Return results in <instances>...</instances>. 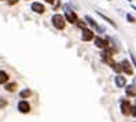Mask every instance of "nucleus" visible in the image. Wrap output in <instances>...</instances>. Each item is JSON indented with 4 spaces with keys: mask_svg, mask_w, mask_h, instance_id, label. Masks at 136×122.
<instances>
[{
    "mask_svg": "<svg viewBox=\"0 0 136 122\" xmlns=\"http://www.w3.org/2000/svg\"><path fill=\"white\" fill-rule=\"evenodd\" d=\"M85 21H87V23L89 25V26H92V28L96 30V33H105V32H106L105 28H103V26H100V25L95 21L91 15H85Z\"/></svg>",
    "mask_w": 136,
    "mask_h": 122,
    "instance_id": "3",
    "label": "nucleus"
},
{
    "mask_svg": "<svg viewBox=\"0 0 136 122\" xmlns=\"http://www.w3.org/2000/svg\"><path fill=\"white\" fill-rule=\"evenodd\" d=\"M44 1H45V3H48V4H52V6H54L56 0H44Z\"/></svg>",
    "mask_w": 136,
    "mask_h": 122,
    "instance_id": "23",
    "label": "nucleus"
},
{
    "mask_svg": "<svg viewBox=\"0 0 136 122\" xmlns=\"http://www.w3.org/2000/svg\"><path fill=\"white\" fill-rule=\"evenodd\" d=\"M63 17H65L66 22H69V23H72V25H76L77 21H78V17H77L76 11L70 10L67 6H65V14H63Z\"/></svg>",
    "mask_w": 136,
    "mask_h": 122,
    "instance_id": "2",
    "label": "nucleus"
},
{
    "mask_svg": "<svg viewBox=\"0 0 136 122\" xmlns=\"http://www.w3.org/2000/svg\"><path fill=\"white\" fill-rule=\"evenodd\" d=\"M51 22H52V26L58 30H63L66 28V19L61 14H54L52 18H51Z\"/></svg>",
    "mask_w": 136,
    "mask_h": 122,
    "instance_id": "1",
    "label": "nucleus"
},
{
    "mask_svg": "<svg viewBox=\"0 0 136 122\" xmlns=\"http://www.w3.org/2000/svg\"><path fill=\"white\" fill-rule=\"evenodd\" d=\"M126 21H128L129 23H136V18L133 17L132 14H129L128 12V14H126Z\"/></svg>",
    "mask_w": 136,
    "mask_h": 122,
    "instance_id": "18",
    "label": "nucleus"
},
{
    "mask_svg": "<svg viewBox=\"0 0 136 122\" xmlns=\"http://www.w3.org/2000/svg\"><path fill=\"white\" fill-rule=\"evenodd\" d=\"M24 1H29V0H24Z\"/></svg>",
    "mask_w": 136,
    "mask_h": 122,
    "instance_id": "26",
    "label": "nucleus"
},
{
    "mask_svg": "<svg viewBox=\"0 0 136 122\" xmlns=\"http://www.w3.org/2000/svg\"><path fill=\"white\" fill-rule=\"evenodd\" d=\"M8 80H10L8 73H6V71H3V70H0V84H7Z\"/></svg>",
    "mask_w": 136,
    "mask_h": 122,
    "instance_id": "13",
    "label": "nucleus"
},
{
    "mask_svg": "<svg viewBox=\"0 0 136 122\" xmlns=\"http://www.w3.org/2000/svg\"><path fill=\"white\" fill-rule=\"evenodd\" d=\"M121 67H122V71L125 74H128V76H132L133 74V69H132V65H131V62H129L128 59H124L121 62Z\"/></svg>",
    "mask_w": 136,
    "mask_h": 122,
    "instance_id": "8",
    "label": "nucleus"
},
{
    "mask_svg": "<svg viewBox=\"0 0 136 122\" xmlns=\"http://www.w3.org/2000/svg\"><path fill=\"white\" fill-rule=\"evenodd\" d=\"M17 87H18V85L15 84V82H10V84H6L4 89H6L7 92H11V93H12V92L17 91Z\"/></svg>",
    "mask_w": 136,
    "mask_h": 122,
    "instance_id": "14",
    "label": "nucleus"
},
{
    "mask_svg": "<svg viewBox=\"0 0 136 122\" xmlns=\"http://www.w3.org/2000/svg\"><path fill=\"white\" fill-rule=\"evenodd\" d=\"M132 8H133V10H136V6H132Z\"/></svg>",
    "mask_w": 136,
    "mask_h": 122,
    "instance_id": "24",
    "label": "nucleus"
},
{
    "mask_svg": "<svg viewBox=\"0 0 136 122\" xmlns=\"http://www.w3.org/2000/svg\"><path fill=\"white\" fill-rule=\"evenodd\" d=\"M96 14H98V15H99V17H100V18H102V19H105V21H106V22H109V23L111 25V26H113V28H114V29H117V25H115V22H114V21H113L111 18H109V17H107V15H105V14H102L100 11H96Z\"/></svg>",
    "mask_w": 136,
    "mask_h": 122,
    "instance_id": "12",
    "label": "nucleus"
},
{
    "mask_svg": "<svg viewBox=\"0 0 136 122\" xmlns=\"http://www.w3.org/2000/svg\"><path fill=\"white\" fill-rule=\"evenodd\" d=\"M129 55H131V59H132V62H133V66L136 67V58H135V55H133L132 51H129Z\"/></svg>",
    "mask_w": 136,
    "mask_h": 122,
    "instance_id": "20",
    "label": "nucleus"
},
{
    "mask_svg": "<svg viewBox=\"0 0 136 122\" xmlns=\"http://www.w3.org/2000/svg\"><path fill=\"white\" fill-rule=\"evenodd\" d=\"M114 82L117 85V88H124L126 85V78L124 76H121V74H117L114 77Z\"/></svg>",
    "mask_w": 136,
    "mask_h": 122,
    "instance_id": "10",
    "label": "nucleus"
},
{
    "mask_svg": "<svg viewBox=\"0 0 136 122\" xmlns=\"http://www.w3.org/2000/svg\"><path fill=\"white\" fill-rule=\"evenodd\" d=\"M32 93H33V92H32L29 88H26V89H24V91L19 93V98H21V99H28V98H30V96H32Z\"/></svg>",
    "mask_w": 136,
    "mask_h": 122,
    "instance_id": "15",
    "label": "nucleus"
},
{
    "mask_svg": "<svg viewBox=\"0 0 136 122\" xmlns=\"http://www.w3.org/2000/svg\"><path fill=\"white\" fill-rule=\"evenodd\" d=\"M120 107H121L122 115H125V117L131 115V108H132V106H131V103H129L128 99H122L121 103H120Z\"/></svg>",
    "mask_w": 136,
    "mask_h": 122,
    "instance_id": "6",
    "label": "nucleus"
},
{
    "mask_svg": "<svg viewBox=\"0 0 136 122\" xmlns=\"http://www.w3.org/2000/svg\"><path fill=\"white\" fill-rule=\"evenodd\" d=\"M94 43H95V47L96 48H100V49H105L109 47V44H110V40L109 38H103V37H95L94 38Z\"/></svg>",
    "mask_w": 136,
    "mask_h": 122,
    "instance_id": "5",
    "label": "nucleus"
},
{
    "mask_svg": "<svg viewBox=\"0 0 136 122\" xmlns=\"http://www.w3.org/2000/svg\"><path fill=\"white\" fill-rule=\"evenodd\" d=\"M30 10L38 15H43L45 12V6L43 3H40V1H33L30 6Z\"/></svg>",
    "mask_w": 136,
    "mask_h": 122,
    "instance_id": "7",
    "label": "nucleus"
},
{
    "mask_svg": "<svg viewBox=\"0 0 136 122\" xmlns=\"http://www.w3.org/2000/svg\"><path fill=\"white\" fill-rule=\"evenodd\" d=\"M76 25H77L80 29H84V28H87V26H88V23H87V21H85V19H84V21H83V19H78Z\"/></svg>",
    "mask_w": 136,
    "mask_h": 122,
    "instance_id": "16",
    "label": "nucleus"
},
{
    "mask_svg": "<svg viewBox=\"0 0 136 122\" xmlns=\"http://www.w3.org/2000/svg\"><path fill=\"white\" fill-rule=\"evenodd\" d=\"M131 115L136 118V106H132V108H131Z\"/></svg>",
    "mask_w": 136,
    "mask_h": 122,
    "instance_id": "22",
    "label": "nucleus"
},
{
    "mask_svg": "<svg viewBox=\"0 0 136 122\" xmlns=\"http://www.w3.org/2000/svg\"><path fill=\"white\" fill-rule=\"evenodd\" d=\"M113 70H114V71H115V73H121V71H122V67H121V63H114V65H113Z\"/></svg>",
    "mask_w": 136,
    "mask_h": 122,
    "instance_id": "17",
    "label": "nucleus"
},
{
    "mask_svg": "<svg viewBox=\"0 0 136 122\" xmlns=\"http://www.w3.org/2000/svg\"><path fill=\"white\" fill-rule=\"evenodd\" d=\"M6 106H7V100L4 98H0V108H4Z\"/></svg>",
    "mask_w": 136,
    "mask_h": 122,
    "instance_id": "19",
    "label": "nucleus"
},
{
    "mask_svg": "<svg viewBox=\"0 0 136 122\" xmlns=\"http://www.w3.org/2000/svg\"><path fill=\"white\" fill-rule=\"evenodd\" d=\"M126 1H129V3H132V1H133V0H126Z\"/></svg>",
    "mask_w": 136,
    "mask_h": 122,
    "instance_id": "25",
    "label": "nucleus"
},
{
    "mask_svg": "<svg viewBox=\"0 0 136 122\" xmlns=\"http://www.w3.org/2000/svg\"><path fill=\"white\" fill-rule=\"evenodd\" d=\"M6 1H7L8 6H15V4H17L18 1H19V0H6Z\"/></svg>",
    "mask_w": 136,
    "mask_h": 122,
    "instance_id": "21",
    "label": "nucleus"
},
{
    "mask_svg": "<svg viewBox=\"0 0 136 122\" xmlns=\"http://www.w3.org/2000/svg\"><path fill=\"white\" fill-rule=\"evenodd\" d=\"M94 38H95V32L92 29H88V28L81 29V40L83 41H91Z\"/></svg>",
    "mask_w": 136,
    "mask_h": 122,
    "instance_id": "4",
    "label": "nucleus"
},
{
    "mask_svg": "<svg viewBox=\"0 0 136 122\" xmlns=\"http://www.w3.org/2000/svg\"><path fill=\"white\" fill-rule=\"evenodd\" d=\"M18 110H19V112H22V114H28V112L30 111V104H29L26 100H21L18 103Z\"/></svg>",
    "mask_w": 136,
    "mask_h": 122,
    "instance_id": "9",
    "label": "nucleus"
},
{
    "mask_svg": "<svg viewBox=\"0 0 136 122\" xmlns=\"http://www.w3.org/2000/svg\"><path fill=\"white\" fill-rule=\"evenodd\" d=\"M0 1H4V0H0Z\"/></svg>",
    "mask_w": 136,
    "mask_h": 122,
    "instance_id": "27",
    "label": "nucleus"
},
{
    "mask_svg": "<svg viewBox=\"0 0 136 122\" xmlns=\"http://www.w3.org/2000/svg\"><path fill=\"white\" fill-rule=\"evenodd\" d=\"M125 93L128 98H136V87L135 85H128L125 88Z\"/></svg>",
    "mask_w": 136,
    "mask_h": 122,
    "instance_id": "11",
    "label": "nucleus"
}]
</instances>
